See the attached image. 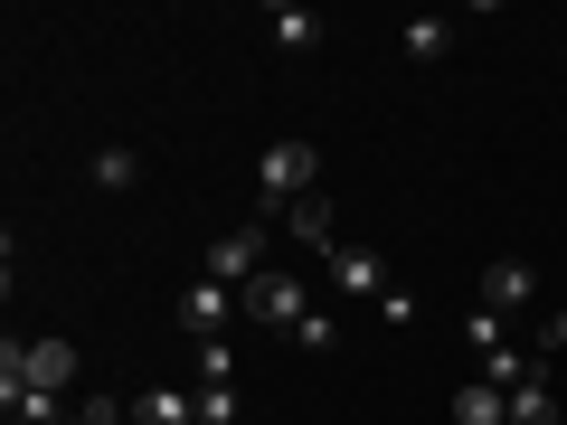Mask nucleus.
I'll use <instances>...</instances> for the list:
<instances>
[{
	"label": "nucleus",
	"instance_id": "nucleus-17",
	"mask_svg": "<svg viewBox=\"0 0 567 425\" xmlns=\"http://www.w3.org/2000/svg\"><path fill=\"white\" fill-rule=\"evenodd\" d=\"M284 341H293V350H331V341H341V331H331V312H303V322L284 331Z\"/></svg>",
	"mask_w": 567,
	"mask_h": 425
},
{
	"label": "nucleus",
	"instance_id": "nucleus-18",
	"mask_svg": "<svg viewBox=\"0 0 567 425\" xmlns=\"http://www.w3.org/2000/svg\"><path fill=\"white\" fill-rule=\"evenodd\" d=\"M10 406H20V425H66V416H58V397H29V387H20Z\"/></svg>",
	"mask_w": 567,
	"mask_h": 425
},
{
	"label": "nucleus",
	"instance_id": "nucleus-4",
	"mask_svg": "<svg viewBox=\"0 0 567 425\" xmlns=\"http://www.w3.org/2000/svg\"><path fill=\"white\" fill-rule=\"evenodd\" d=\"M199 274H208V283H227V293H246V283L265 274V227H227V237H208Z\"/></svg>",
	"mask_w": 567,
	"mask_h": 425
},
{
	"label": "nucleus",
	"instance_id": "nucleus-6",
	"mask_svg": "<svg viewBox=\"0 0 567 425\" xmlns=\"http://www.w3.org/2000/svg\"><path fill=\"white\" fill-rule=\"evenodd\" d=\"M529 283H539V274H529L520 256H492V265H483V312H520Z\"/></svg>",
	"mask_w": 567,
	"mask_h": 425
},
{
	"label": "nucleus",
	"instance_id": "nucleus-7",
	"mask_svg": "<svg viewBox=\"0 0 567 425\" xmlns=\"http://www.w3.org/2000/svg\"><path fill=\"white\" fill-rule=\"evenodd\" d=\"M331 283H341V293H369V303H379V293H388V265L369 256V246H331Z\"/></svg>",
	"mask_w": 567,
	"mask_h": 425
},
{
	"label": "nucleus",
	"instance_id": "nucleus-12",
	"mask_svg": "<svg viewBox=\"0 0 567 425\" xmlns=\"http://www.w3.org/2000/svg\"><path fill=\"white\" fill-rule=\"evenodd\" d=\"M511 425H558V406H548V379H520V387H511Z\"/></svg>",
	"mask_w": 567,
	"mask_h": 425
},
{
	"label": "nucleus",
	"instance_id": "nucleus-2",
	"mask_svg": "<svg viewBox=\"0 0 567 425\" xmlns=\"http://www.w3.org/2000/svg\"><path fill=\"white\" fill-rule=\"evenodd\" d=\"M256 180H265V199H312V189H322V142H303V133H284L275 152H265L256 162Z\"/></svg>",
	"mask_w": 567,
	"mask_h": 425
},
{
	"label": "nucleus",
	"instance_id": "nucleus-13",
	"mask_svg": "<svg viewBox=\"0 0 567 425\" xmlns=\"http://www.w3.org/2000/svg\"><path fill=\"white\" fill-rule=\"evenodd\" d=\"M445 48H454V20H406V58H425V66H435Z\"/></svg>",
	"mask_w": 567,
	"mask_h": 425
},
{
	"label": "nucleus",
	"instance_id": "nucleus-11",
	"mask_svg": "<svg viewBox=\"0 0 567 425\" xmlns=\"http://www.w3.org/2000/svg\"><path fill=\"white\" fill-rule=\"evenodd\" d=\"M265 29H275V48H312V39H322V20H312V10H293V0H284V10H265Z\"/></svg>",
	"mask_w": 567,
	"mask_h": 425
},
{
	"label": "nucleus",
	"instance_id": "nucleus-15",
	"mask_svg": "<svg viewBox=\"0 0 567 425\" xmlns=\"http://www.w3.org/2000/svg\"><path fill=\"white\" fill-rule=\"evenodd\" d=\"M483 379H492V387H502V397H511V387L529 379V360H520V350H511V341H492V350H483Z\"/></svg>",
	"mask_w": 567,
	"mask_h": 425
},
{
	"label": "nucleus",
	"instance_id": "nucleus-10",
	"mask_svg": "<svg viewBox=\"0 0 567 425\" xmlns=\"http://www.w3.org/2000/svg\"><path fill=\"white\" fill-rule=\"evenodd\" d=\"M284 227H293L303 246H331V189H312V199H293V208H284Z\"/></svg>",
	"mask_w": 567,
	"mask_h": 425
},
{
	"label": "nucleus",
	"instance_id": "nucleus-1",
	"mask_svg": "<svg viewBox=\"0 0 567 425\" xmlns=\"http://www.w3.org/2000/svg\"><path fill=\"white\" fill-rule=\"evenodd\" d=\"M0 387H10V397H66V387H76V341H10L0 350Z\"/></svg>",
	"mask_w": 567,
	"mask_h": 425
},
{
	"label": "nucleus",
	"instance_id": "nucleus-3",
	"mask_svg": "<svg viewBox=\"0 0 567 425\" xmlns=\"http://www.w3.org/2000/svg\"><path fill=\"white\" fill-rule=\"evenodd\" d=\"M237 303H246V322H256V331H293V322L312 312V293H303V274H284V265H265V274H256V283L237 293Z\"/></svg>",
	"mask_w": 567,
	"mask_h": 425
},
{
	"label": "nucleus",
	"instance_id": "nucleus-9",
	"mask_svg": "<svg viewBox=\"0 0 567 425\" xmlns=\"http://www.w3.org/2000/svg\"><path fill=\"white\" fill-rule=\"evenodd\" d=\"M142 425H199V397H181V387H152V397H133Z\"/></svg>",
	"mask_w": 567,
	"mask_h": 425
},
{
	"label": "nucleus",
	"instance_id": "nucleus-16",
	"mask_svg": "<svg viewBox=\"0 0 567 425\" xmlns=\"http://www.w3.org/2000/svg\"><path fill=\"white\" fill-rule=\"evenodd\" d=\"M199 425H237V379H208L199 387Z\"/></svg>",
	"mask_w": 567,
	"mask_h": 425
},
{
	"label": "nucleus",
	"instance_id": "nucleus-14",
	"mask_svg": "<svg viewBox=\"0 0 567 425\" xmlns=\"http://www.w3.org/2000/svg\"><path fill=\"white\" fill-rule=\"evenodd\" d=\"M133 180H142V162L123 152V142H104L95 152V189H133Z\"/></svg>",
	"mask_w": 567,
	"mask_h": 425
},
{
	"label": "nucleus",
	"instance_id": "nucleus-5",
	"mask_svg": "<svg viewBox=\"0 0 567 425\" xmlns=\"http://www.w3.org/2000/svg\"><path fill=\"white\" fill-rule=\"evenodd\" d=\"M237 312H246V303H237V293H227V283H208V274H199V283H189V293H181V322L199 331V341H218V331L237 322Z\"/></svg>",
	"mask_w": 567,
	"mask_h": 425
},
{
	"label": "nucleus",
	"instance_id": "nucleus-8",
	"mask_svg": "<svg viewBox=\"0 0 567 425\" xmlns=\"http://www.w3.org/2000/svg\"><path fill=\"white\" fill-rule=\"evenodd\" d=\"M454 425H511V397H502L492 379H473L464 397H454Z\"/></svg>",
	"mask_w": 567,
	"mask_h": 425
},
{
	"label": "nucleus",
	"instance_id": "nucleus-19",
	"mask_svg": "<svg viewBox=\"0 0 567 425\" xmlns=\"http://www.w3.org/2000/svg\"><path fill=\"white\" fill-rule=\"evenodd\" d=\"M85 416H95V425H142V416H133V406H123V397H95V406H85Z\"/></svg>",
	"mask_w": 567,
	"mask_h": 425
}]
</instances>
